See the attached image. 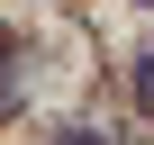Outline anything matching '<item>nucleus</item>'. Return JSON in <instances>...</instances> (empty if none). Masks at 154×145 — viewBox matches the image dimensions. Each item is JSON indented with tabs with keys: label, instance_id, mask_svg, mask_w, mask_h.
Returning <instances> with one entry per match:
<instances>
[{
	"label": "nucleus",
	"instance_id": "nucleus-3",
	"mask_svg": "<svg viewBox=\"0 0 154 145\" xmlns=\"http://www.w3.org/2000/svg\"><path fill=\"white\" fill-rule=\"evenodd\" d=\"M9 100H18V72H0V109H9Z\"/></svg>",
	"mask_w": 154,
	"mask_h": 145
},
{
	"label": "nucleus",
	"instance_id": "nucleus-1",
	"mask_svg": "<svg viewBox=\"0 0 154 145\" xmlns=\"http://www.w3.org/2000/svg\"><path fill=\"white\" fill-rule=\"evenodd\" d=\"M63 145H118L109 127H63Z\"/></svg>",
	"mask_w": 154,
	"mask_h": 145
},
{
	"label": "nucleus",
	"instance_id": "nucleus-2",
	"mask_svg": "<svg viewBox=\"0 0 154 145\" xmlns=\"http://www.w3.org/2000/svg\"><path fill=\"white\" fill-rule=\"evenodd\" d=\"M136 91H145V109H154V54H145V63H136Z\"/></svg>",
	"mask_w": 154,
	"mask_h": 145
},
{
	"label": "nucleus",
	"instance_id": "nucleus-4",
	"mask_svg": "<svg viewBox=\"0 0 154 145\" xmlns=\"http://www.w3.org/2000/svg\"><path fill=\"white\" fill-rule=\"evenodd\" d=\"M145 9H154V0H145Z\"/></svg>",
	"mask_w": 154,
	"mask_h": 145
}]
</instances>
